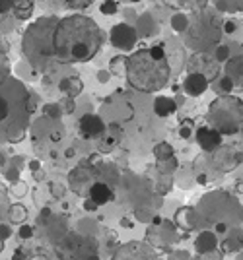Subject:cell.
I'll list each match as a JSON object with an SVG mask.
<instances>
[{
    "label": "cell",
    "instance_id": "obj_1",
    "mask_svg": "<svg viewBox=\"0 0 243 260\" xmlns=\"http://www.w3.org/2000/svg\"><path fill=\"white\" fill-rule=\"evenodd\" d=\"M171 76V66L167 62L163 47L156 45L142 49L131 54L127 60V78L131 86L140 92H160Z\"/></svg>",
    "mask_w": 243,
    "mask_h": 260
},
{
    "label": "cell",
    "instance_id": "obj_2",
    "mask_svg": "<svg viewBox=\"0 0 243 260\" xmlns=\"http://www.w3.org/2000/svg\"><path fill=\"white\" fill-rule=\"evenodd\" d=\"M101 43L99 27L84 16L68 18L57 29V52L67 60H88Z\"/></svg>",
    "mask_w": 243,
    "mask_h": 260
},
{
    "label": "cell",
    "instance_id": "obj_3",
    "mask_svg": "<svg viewBox=\"0 0 243 260\" xmlns=\"http://www.w3.org/2000/svg\"><path fill=\"white\" fill-rule=\"evenodd\" d=\"M158 259V251L146 243H127L117 249L113 260H154Z\"/></svg>",
    "mask_w": 243,
    "mask_h": 260
},
{
    "label": "cell",
    "instance_id": "obj_4",
    "mask_svg": "<svg viewBox=\"0 0 243 260\" xmlns=\"http://www.w3.org/2000/svg\"><path fill=\"white\" fill-rule=\"evenodd\" d=\"M111 39H113V45H117V47L131 49L134 43V39H136V35H134V31L129 27V25H117V27L113 29Z\"/></svg>",
    "mask_w": 243,
    "mask_h": 260
},
{
    "label": "cell",
    "instance_id": "obj_5",
    "mask_svg": "<svg viewBox=\"0 0 243 260\" xmlns=\"http://www.w3.org/2000/svg\"><path fill=\"white\" fill-rule=\"evenodd\" d=\"M197 140H199L200 148L206 150V152H212L220 146L222 138H220V132L214 130V128H200L197 132Z\"/></svg>",
    "mask_w": 243,
    "mask_h": 260
},
{
    "label": "cell",
    "instance_id": "obj_6",
    "mask_svg": "<svg viewBox=\"0 0 243 260\" xmlns=\"http://www.w3.org/2000/svg\"><path fill=\"white\" fill-rule=\"evenodd\" d=\"M183 88H185V92L189 95H200L206 88H208V80H206L204 74L195 72V74H189V76H187Z\"/></svg>",
    "mask_w": 243,
    "mask_h": 260
},
{
    "label": "cell",
    "instance_id": "obj_7",
    "mask_svg": "<svg viewBox=\"0 0 243 260\" xmlns=\"http://www.w3.org/2000/svg\"><path fill=\"white\" fill-rule=\"evenodd\" d=\"M113 196L111 189L105 183H93L91 189H89V200L95 204V206H101V204H107Z\"/></svg>",
    "mask_w": 243,
    "mask_h": 260
},
{
    "label": "cell",
    "instance_id": "obj_8",
    "mask_svg": "<svg viewBox=\"0 0 243 260\" xmlns=\"http://www.w3.org/2000/svg\"><path fill=\"white\" fill-rule=\"evenodd\" d=\"M80 126H82V132L86 136H97V134H101L105 130L103 122L97 117H93V115H86V117L80 120Z\"/></svg>",
    "mask_w": 243,
    "mask_h": 260
},
{
    "label": "cell",
    "instance_id": "obj_9",
    "mask_svg": "<svg viewBox=\"0 0 243 260\" xmlns=\"http://www.w3.org/2000/svg\"><path fill=\"white\" fill-rule=\"evenodd\" d=\"M173 109H175V105L169 99H158V103H156V111L160 115H169V113H173Z\"/></svg>",
    "mask_w": 243,
    "mask_h": 260
},
{
    "label": "cell",
    "instance_id": "obj_10",
    "mask_svg": "<svg viewBox=\"0 0 243 260\" xmlns=\"http://www.w3.org/2000/svg\"><path fill=\"white\" fill-rule=\"evenodd\" d=\"M6 117H8V103H6V99L0 95V120H4Z\"/></svg>",
    "mask_w": 243,
    "mask_h": 260
},
{
    "label": "cell",
    "instance_id": "obj_11",
    "mask_svg": "<svg viewBox=\"0 0 243 260\" xmlns=\"http://www.w3.org/2000/svg\"><path fill=\"white\" fill-rule=\"evenodd\" d=\"M22 237H23V239L31 237V227H23V229H22Z\"/></svg>",
    "mask_w": 243,
    "mask_h": 260
},
{
    "label": "cell",
    "instance_id": "obj_12",
    "mask_svg": "<svg viewBox=\"0 0 243 260\" xmlns=\"http://www.w3.org/2000/svg\"><path fill=\"white\" fill-rule=\"evenodd\" d=\"M95 208H97V206H95L91 200H88V202H86V210H95Z\"/></svg>",
    "mask_w": 243,
    "mask_h": 260
},
{
    "label": "cell",
    "instance_id": "obj_13",
    "mask_svg": "<svg viewBox=\"0 0 243 260\" xmlns=\"http://www.w3.org/2000/svg\"><path fill=\"white\" fill-rule=\"evenodd\" d=\"M101 10H103V12H113V10H115V6H113V4H107V6H103Z\"/></svg>",
    "mask_w": 243,
    "mask_h": 260
},
{
    "label": "cell",
    "instance_id": "obj_14",
    "mask_svg": "<svg viewBox=\"0 0 243 260\" xmlns=\"http://www.w3.org/2000/svg\"><path fill=\"white\" fill-rule=\"evenodd\" d=\"M0 2H8V0H0ZM6 8H8L6 4H0V10H6Z\"/></svg>",
    "mask_w": 243,
    "mask_h": 260
},
{
    "label": "cell",
    "instance_id": "obj_15",
    "mask_svg": "<svg viewBox=\"0 0 243 260\" xmlns=\"http://www.w3.org/2000/svg\"><path fill=\"white\" fill-rule=\"evenodd\" d=\"M238 260H243V255H242V257H240V259H238Z\"/></svg>",
    "mask_w": 243,
    "mask_h": 260
},
{
    "label": "cell",
    "instance_id": "obj_16",
    "mask_svg": "<svg viewBox=\"0 0 243 260\" xmlns=\"http://www.w3.org/2000/svg\"><path fill=\"white\" fill-rule=\"evenodd\" d=\"M131 2H138V0H131Z\"/></svg>",
    "mask_w": 243,
    "mask_h": 260
},
{
    "label": "cell",
    "instance_id": "obj_17",
    "mask_svg": "<svg viewBox=\"0 0 243 260\" xmlns=\"http://www.w3.org/2000/svg\"><path fill=\"white\" fill-rule=\"evenodd\" d=\"M154 260H162V259H154Z\"/></svg>",
    "mask_w": 243,
    "mask_h": 260
}]
</instances>
